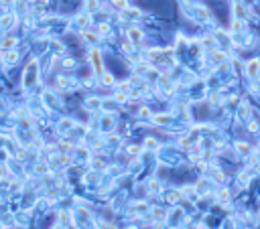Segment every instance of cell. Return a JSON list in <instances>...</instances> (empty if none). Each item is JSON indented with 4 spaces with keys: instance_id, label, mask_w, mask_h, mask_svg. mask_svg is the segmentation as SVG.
Returning <instances> with one entry per match:
<instances>
[{
    "instance_id": "cell-7",
    "label": "cell",
    "mask_w": 260,
    "mask_h": 229,
    "mask_svg": "<svg viewBox=\"0 0 260 229\" xmlns=\"http://www.w3.org/2000/svg\"><path fill=\"white\" fill-rule=\"evenodd\" d=\"M152 120H155V124H167L171 118H169V116H165V114H161V116H155Z\"/></svg>"
},
{
    "instance_id": "cell-18",
    "label": "cell",
    "mask_w": 260,
    "mask_h": 229,
    "mask_svg": "<svg viewBox=\"0 0 260 229\" xmlns=\"http://www.w3.org/2000/svg\"><path fill=\"white\" fill-rule=\"evenodd\" d=\"M116 101L124 103V101H126V95H124V93H118V95H116Z\"/></svg>"
},
{
    "instance_id": "cell-19",
    "label": "cell",
    "mask_w": 260,
    "mask_h": 229,
    "mask_svg": "<svg viewBox=\"0 0 260 229\" xmlns=\"http://www.w3.org/2000/svg\"><path fill=\"white\" fill-rule=\"evenodd\" d=\"M228 197H230V193H228V191H221V199H223V203L228 201Z\"/></svg>"
},
{
    "instance_id": "cell-5",
    "label": "cell",
    "mask_w": 260,
    "mask_h": 229,
    "mask_svg": "<svg viewBox=\"0 0 260 229\" xmlns=\"http://www.w3.org/2000/svg\"><path fill=\"white\" fill-rule=\"evenodd\" d=\"M12 22H14V16H12V14H4V16L0 18V24H2L4 29H6V27H10Z\"/></svg>"
},
{
    "instance_id": "cell-8",
    "label": "cell",
    "mask_w": 260,
    "mask_h": 229,
    "mask_svg": "<svg viewBox=\"0 0 260 229\" xmlns=\"http://www.w3.org/2000/svg\"><path fill=\"white\" fill-rule=\"evenodd\" d=\"M102 81H104L106 85H112V83H114V77H112L110 73H102Z\"/></svg>"
},
{
    "instance_id": "cell-6",
    "label": "cell",
    "mask_w": 260,
    "mask_h": 229,
    "mask_svg": "<svg viewBox=\"0 0 260 229\" xmlns=\"http://www.w3.org/2000/svg\"><path fill=\"white\" fill-rule=\"evenodd\" d=\"M122 16H124V18H138V16H140V12H138V10H134V8H126V12H124Z\"/></svg>"
},
{
    "instance_id": "cell-9",
    "label": "cell",
    "mask_w": 260,
    "mask_h": 229,
    "mask_svg": "<svg viewBox=\"0 0 260 229\" xmlns=\"http://www.w3.org/2000/svg\"><path fill=\"white\" fill-rule=\"evenodd\" d=\"M16 59H18V55H16L14 51H10V53H6V61H8V63H16Z\"/></svg>"
},
{
    "instance_id": "cell-13",
    "label": "cell",
    "mask_w": 260,
    "mask_h": 229,
    "mask_svg": "<svg viewBox=\"0 0 260 229\" xmlns=\"http://www.w3.org/2000/svg\"><path fill=\"white\" fill-rule=\"evenodd\" d=\"M87 6H89V10H96L98 8V0H86Z\"/></svg>"
},
{
    "instance_id": "cell-10",
    "label": "cell",
    "mask_w": 260,
    "mask_h": 229,
    "mask_svg": "<svg viewBox=\"0 0 260 229\" xmlns=\"http://www.w3.org/2000/svg\"><path fill=\"white\" fill-rule=\"evenodd\" d=\"M112 2H114V6H116V8L126 10V0H112Z\"/></svg>"
},
{
    "instance_id": "cell-16",
    "label": "cell",
    "mask_w": 260,
    "mask_h": 229,
    "mask_svg": "<svg viewBox=\"0 0 260 229\" xmlns=\"http://www.w3.org/2000/svg\"><path fill=\"white\" fill-rule=\"evenodd\" d=\"M214 59H216V61H219V63H221V61H223V59H226V55H223V53H214Z\"/></svg>"
},
{
    "instance_id": "cell-11",
    "label": "cell",
    "mask_w": 260,
    "mask_h": 229,
    "mask_svg": "<svg viewBox=\"0 0 260 229\" xmlns=\"http://www.w3.org/2000/svg\"><path fill=\"white\" fill-rule=\"evenodd\" d=\"M84 39H86V41H91V43H96V41H98V37H96L93 33H84Z\"/></svg>"
},
{
    "instance_id": "cell-1",
    "label": "cell",
    "mask_w": 260,
    "mask_h": 229,
    "mask_svg": "<svg viewBox=\"0 0 260 229\" xmlns=\"http://www.w3.org/2000/svg\"><path fill=\"white\" fill-rule=\"evenodd\" d=\"M89 59H91V63H93V69H96L98 73H102V55H100L98 49H93V51L89 53Z\"/></svg>"
},
{
    "instance_id": "cell-21",
    "label": "cell",
    "mask_w": 260,
    "mask_h": 229,
    "mask_svg": "<svg viewBox=\"0 0 260 229\" xmlns=\"http://www.w3.org/2000/svg\"><path fill=\"white\" fill-rule=\"evenodd\" d=\"M0 4H4V6H8V4H12V0H0Z\"/></svg>"
},
{
    "instance_id": "cell-3",
    "label": "cell",
    "mask_w": 260,
    "mask_h": 229,
    "mask_svg": "<svg viewBox=\"0 0 260 229\" xmlns=\"http://www.w3.org/2000/svg\"><path fill=\"white\" fill-rule=\"evenodd\" d=\"M128 39L134 43V45H138V43L142 41V33H140L138 29H130L128 31Z\"/></svg>"
},
{
    "instance_id": "cell-14",
    "label": "cell",
    "mask_w": 260,
    "mask_h": 229,
    "mask_svg": "<svg viewBox=\"0 0 260 229\" xmlns=\"http://www.w3.org/2000/svg\"><path fill=\"white\" fill-rule=\"evenodd\" d=\"M108 31H110L108 24H100V35H108Z\"/></svg>"
},
{
    "instance_id": "cell-2",
    "label": "cell",
    "mask_w": 260,
    "mask_h": 229,
    "mask_svg": "<svg viewBox=\"0 0 260 229\" xmlns=\"http://www.w3.org/2000/svg\"><path fill=\"white\" fill-rule=\"evenodd\" d=\"M258 69H260V61L258 59H252V61L246 65V73H248L250 77H256V75H258Z\"/></svg>"
},
{
    "instance_id": "cell-17",
    "label": "cell",
    "mask_w": 260,
    "mask_h": 229,
    "mask_svg": "<svg viewBox=\"0 0 260 229\" xmlns=\"http://www.w3.org/2000/svg\"><path fill=\"white\" fill-rule=\"evenodd\" d=\"M232 29H234V31H240V29H242V20H234Z\"/></svg>"
},
{
    "instance_id": "cell-4",
    "label": "cell",
    "mask_w": 260,
    "mask_h": 229,
    "mask_svg": "<svg viewBox=\"0 0 260 229\" xmlns=\"http://www.w3.org/2000/svg\"><path fill=\"white\" fill-rule=\"evenodd\" d=\"M14 45H16V39H14V37H8V39H4V41H2V45H0V51H4V53H6L8 49H12Z\"/></svg>"
},
{
    "instance_id": "cell-15",
    "label": "cell",
    "mask_w": 260,
    "mask_h": 229,
    "mask_svg": "<svg viewBox=\"0 0 260 229\" xmlns=\"http://www.w3.org/2000/svg\"><path fill=\"white\" fill-rule=\"evenodd\" d=\"M144 146H146V148H157V142H155V140H150V138H148V140H146V142H144Z\"/></svg>"
},
{
    "instance_id": "cell-20",
    "label": "cell",
    "mask_w": 260,
    "mask_h": 229,
    "mask_svg": "<svg viewBox=\"0 0 260 229\" xmlns=\"http://www.w3.org/2000/svg\"><path fill=\"white\" fill-rule=\"evenodd\" d=\"M87 22V16H79V24H86Z\"/></svg>"
},
{
    "instance_id": "cell-12",
    "label": "cell",
    "mask_w": 260,
    "mask_h": 229,
    "mask_svg": "<svg viewBox=\"0 0 260 229\" xmlns=\"http://www.w3.org/2000/svg\"><path fill=\"white\" fill-rule=\"evenodd\" d=\"M236 148H238V150H242L244 154H246V152L250 150V148H248V144H242V142H240V144H236Z\"/></svg>"
}]
</instances>
